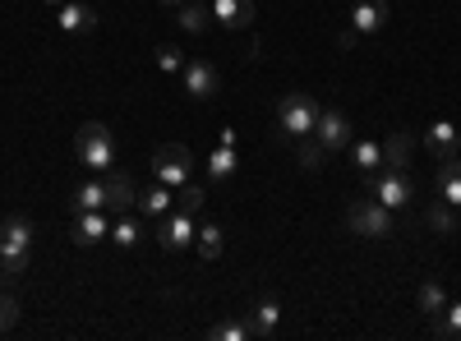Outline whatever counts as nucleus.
I'll list each match as a JSON object with an SVG mask.
<instances>
[{
  "mask_svg": "<svg viewBox=\"0 0 461 341\" xmlns=\"http://www.w3.org/2000/svg\"><path fill=\"white\" fill-rule=\"evenodd\" d=\"M434 180H438V199L452 203V208H461V157H443Z\"/></svg>",
  "mask_w": 461,
  "mask_h": 341,
  "instance_id": "2eb2a0df",
  "label": "nucleus"
},
{
  "mask_svg": "<svg viewBox=\"0 0 461 341\" xmlns=\"http://www.w3.org/2000/svg\"><path fill=\"white\" fill-rule=\"evenodd\" d=\"M383 23H388V0H356V10H351V28L360 37L378 32Z\"/></svg>",
  "mask_w": 461,
  "mask_h": 341,
  "instance_id": "ddd939ff",
  "label": "nucleus"
},
{
  "mask_svg": "<svg viewBox=\"0 0 461 341\" xmlns=\"http://www.w3.org/2000/svg\"><path fill=\"white\" fill-rule=\"evenodd\" d=\"M351 162H356L360 171H378V166H383V143H378V139H356V143H351Z\"/></svg>",
  "mask_w": 461,
  "mask_h": 341,
  "instance_id": "412c9836",
  "label": "nucleus"
},
{
  "mask_svg": "<svg viewBox=\"0 0 461 341\" xmlns=\"http://www.w3.org/2000/svg\"><path fill=\"white\" fill-rule=\"evenodd\" d=\"M19 323V305H14V295H0V332H10Z\"/></svg>",
  "mask_w": 461,
  "mask_h": 341,
  "instance_id": "473e14b6",
  "label": "nucleus"
},
{
  "mask_svg": "<svg viewBox=\"0 0 461 341\" xmlns=\"http://www.w3.org/2000/svg\"><path fill=\"white\" fill-rule=\"evenodd\" d=\"M47 5H60V0H47Z\"/></svg>",
  "mask_w": 461,
  "mask_h": 341,
  "instance_id": "c9c22d12",
  "label": "nucleus"
},
{
  "mask_svg": "<svg viewBox=\"0 0 461 341\" xmlns=\"http://www.w3.org/2000/svg\"><path fill=\"white\" fill-rule=\"evenodd\" d=\"M74 208H106V184L102 180H88V184H79V194H74Z\"/></svg>",
  "mask_w": 461,
  "mask_h": 341,
  "instance_id": "cd10ccee",
  "label": "nucleus"
},
{
  "mask_svg": "<svg viewBox=\"0 0 461 341\" xmlns=\"http://www.w3.org/2000/svg\"><path fill=\"white\" fill-rule=\"evenodd\" d=\"M356 42H360V32H356V28H346V32H337V47H341V51H351Z\"/></svg>",
  "mask_w": 461,
  "mask_h": 341,
  "instance_id": "72a5a7b5",
  "label": "nucleus"
},
{
  "mask_svg": "<svg viewBox=\"0 0 461 341\" xmlns=\"http://www.w3.org/2000/svg\"><path fill=\"white\" fill-rule=\"evenodd\" d=\"M425 221H429V231H438V236H456V226H461L456 208H452V203H443V199L425 212Z\"/></svg>",
  "mask_w": 461,
  "mask_h": 341,
  "instance_id": "4be33fe9",
  "label": "nucleus"
},
{
  "mask_svg": "<svg viewBox=\"0 0 461 341\" xmlns=\"http://www.w3.org/2000/svg\"><path fill=\"white\" fill-rule=\"evenodd\" d=\"M203 203H208V194H203V184H194V180H185V184L176 189V208H185V212H203Z\"/></svg>",
  "mask_w": 461,
  "mask_h": 341,
  "instance_id": "a878e982",
  "label": "nucleus"
},
{
  "mask_svg": "<svg viewBox=\"0 0 461 341\" xmlns=\"http://www.w3.org/2000/svg\"><path fill=\"white\" fill-rule=\"evenodd\" d=\"M208 23H212V5H199V0H194V5H180V28L185 32H208Z\"/></svg>",
  "mask_w": 461,
  "mask_h": 341,
  "instance_id": "b1692460",
  "label": "nucleus"
},
{
  "mask_svg": "<svg viewBox=\"0 0 461 341\" xmlns=\"http://www.w3.org/2000/svg\"><path fill=\"white\" fill-rule=\"evenodd\" d=\"M438 337H452V341H461V300H456V305L447 300V310L438 314Z\"/></svg>",
  "mask_w": 461,
  "mask_h": 341,
  "instance_id": "c756f323",
  "label": "nucleus"
},
{
  "mask_svg": "<svg viewBox=\"0 0 461 341\" xmlns=\"http://www.w3.org/2000/svg\"><path fill=\"white\" fill-rule=\"evenodd\" d=\"M111 236V217L102 208H84L79 217H74V245H97Z\"/></svg>",
  "mask_w": 461,
  "mask_h": 341,
  "instance_id": "9b49d317",
  "label": "nucleus"
},
{
  "mask_svg": "<svg viewBox=\"0 0 461 341\" xmlns=\"http://www.w3.org/2000/svg\"><path fill=\"white\" fill-rule=\"evenodd\" d=\"M74 153L88 171H111L115 166V134L102 121H88L79 134H74Z\"/></svg>",
  "mask_w": 461,
  "mask_h": 341,
  "instance_id": "20e7f679",
  "label": "nucleus"
},
{
  "mask_svg": "<svg viewBox=\"0 0 461 341\" xmlns=\"http://www.w3.org/2000/svg\"><path fill=\"white\" fill-rule=\"evenodd\" d=\"M102 184H106V208H111V212H130V208H139V189H134V180H130L125 171H115V166H111Z\"/></svg>",
  "mask_w": 461,
  "mask_h": 341,
  "instance_id": "9d476101",
  "label": "nucleus"
},
{
  "mask_svg": "<svg viewBox=\"0 0 461 341\" xmlns=\"http://www.w3.org/2000/svg\"><path fill=\"white\" fill-rule=\"evenodd\" d=\"M319 102L310 97V93H286L282 102H277V125H282V134H291V139H310L314 134V125H319Z\"/></svg>",
  "mask_w": 461,
  "mask_h": 341,
  "instance_id": "39448f33",
  "label": "nucleus"
},
{
  "mask_svg": "<svg viewBox=\"0 0 461 341\" xmlns=\"http://www.w3.org/2000/svg\"><path fill=\"white\" fill-rule=\"evenodd\" d=\"M406 157H411V139L406 134H393L383 143V166H402L406 171Z\"/></svg>",
  "mask_w": 461,
  "mask_h": 341,
  "instance_id": "bb28decb",
  "label": "nucleus"
},
{
  "mask_svg": "<svg viewBox=\"0 0 461 341\" xmlns=\"http://www.w3.org/2000/svg\"><path fill=\"white\" fill-rule=\"evenodd\" d=\"M194 245H199V254L203 258H221V245H226V231L217 221H203L199 231H194Z\"/></svg>",
  "mask_w": 461,
  "mask_h": 341,
  "instance_id": "5701e85b",
  "label": "nucleus"
},
{
  "mask_svg": "<svg viewBox=\"0 0 461 341\" xmlns=\"http://www.w3.org/2000/svg\"><path fill=\"white\" fill-rule=\"evenodd\" d=\"M185 93L189 97H199V102H208V97H217V88H221V74H217V65L212 60H185Z\"/></svg>",
  "mask_w": 461,
  "mask_h": 341,
  "instance_id": "1a4fd4ad",
  "label": "nucleus"
},
{
  "mask_svg": "<svg viewBox=\"0 0 461 341\" xmlns=\"http://www.w3.org/2000/svg\"><path fill=\"white\" fill-rule=\"evenodd\" d=\"M111 240L121 245V249H134V245L143 240V226H139L130 212H115V221H111Z\"/></svg>",
  "mask_w": 461,
  "mask_h": 341,
  "instance_id": "aec40b11",
  "label": "nucleus"
},
{
  "mask_svg": "<svg viewBox=\"0 0 461 341\" xmlns=\"http://www.w3.org/2000/svg\"><path fill=\"white\" fill-rule=\"evenodd\" d=\"M365 194L397 212V208L415 203V184H411V175L402 166H378V171H365Z\"/></svg>",
  "mask_w": 461,
  "mask_h": 341,
  "instance_id": "f03ea898",
  "label": "nucleus"
},
{
  "mask_svg": "<svg viewBox=\"0 0 461 341\" xmlns=\"http://www.w3.org/2000/svg\"><path fill=\"white\" fill-rule=\"evenodd\" d=\"M152 175H158L162 184H171V189H180L185 180H194V157H189V148L162 143L158 153H152Z\"/></svg>",
  "mask_w": 461,
  "mask_h": 341,
  "instance_id": "423d86ee",
  "label": "nucleus"
},
{
  "mask_svg": "<svg viewBox=\"0 0 461 341\" xmlns=\"http://www.w3.org/2000/svg\"><path fill=\"white\" fill-rule=\"evenodd\" d=\"M425 148H429V157H434V162H443V157H456V148H461V134H456V125H452V121H434V125L425 130Z\"/></svg>",
  "mask_w": 461,
  "mask_h": 341,
  "instance_id": "f8f14e48",
  "label": "nucleus"
},
{
  "mask_svg": "<svg viewBox=\"0 0 461 341\" xmlns=\"http://www.w3.org/2000/svg\"><path fill=\"white\" fill-rule=\"evenodd\" d=\"M158 69H162V74H180V69H185V56H180L176 42H162V47H158Z\"/></svg>",
  "mask_w": 461,
  "mask_h": 341,
  "instance_id": "2f4dec72",
  "label": "nucleus"
},
{
  "mask_svg": "<svg viewBox=\"0 0 461 341\" xmlns=\"http://www.w3.org/2000/svg\"><path fill=\"white\" fill-rule=\"evenodd\" d=\"M208 175H212V180H230V175H236V148L217 143L212 157H208Z\"/></svg>",
  "mask_w": 461,
  "mask_h": 341,
  "instance_id": "393cba45",
  "label": "nucleus"
},
{
  "mask_svg": "<svg viewBox=\"0 0 461 341\" xmlns=\"http://www.w3.org/2000/svg\"><path fill=\"white\" fill-rule=\"evenodd\" d=\"M162 5H185V0H162Z\"/></svg>",
  "mask_w": 461,
  "mask_h": 341,
  "instance_id": "f704fd0d",
  "label": "nucleus"
},
{
  "mask_svg": "<svg viewBox=\"0 0 461 341\" xmlns=\"http://www.w3.org/2000/svg\"><path fill=\"white\" fill-rule=\"evenodd\" d=\"M171 208H176V189H171V184H162V180L152 184L148 194H139V212H143V217H152V221L167 217Z\"/></svg>",
  "mask_w": 461,
  "mask_h": 341,
  "instance_id": "f3484780",
  "label": "nucleus"
},
{
  "mask_svg": "<svg viewBox=\"0 0 461 341\" xmlns=\"http://www.w3.org/2000/svg\"><path fill=\"white\" fill-rule=\"evenodd\" d=\"M415 310H420V314H429V319H438V314L447 310V291H443L438 282H420V291H415Z\"/></svg>",
  "mask_w": 461,
  "mask_h": 341,
  "instance_id": "6ab92c4d",
  "label": "nucleus"
},
{
  "mask_svg": "<svg viewBox=\"0 0 461 341\" xmlns=\"http://www.w3.org/2000/svg\"><path fill=\"white\" fill-rule=\"evenodd\" d=\"M346 226H351L356 236H365V240H388V236H397V217H393V208H383V203L369 199V194L346 208Z\"/></svg>",
  "mask_w": 461,
  "mask_h": 341,
  "instance_id": "7ed1b4c3",
  "label": "nucleus"
},
{
  "mask_svg": "<svg viewBox=\"0 0 461 341\" xmlns=\"http://www.w3.org/2000/svg\"><path fill=\"white\" fill-rule=\"evenodd\" d=\"M194 212H185V208H171L167 217H158V245L167 249V254H180V249H189L194 245Z\"/></svg>",
  "mask_w": 461,
  "mask_h": 341,
  "instance_id": "0eeeda50",
  "label": "nucleus"
},
{
  "mask_svg": "<svg viewBox=\"0 0 461 341\" xmlns=\"http://www.w3.org/2000/svg\"><path fill=\"white\" fill-rule=\"evenodd\" d=\"M28 258H32V221L14 212L0 221V277L14 282L19 273H28Z\"/></svg>",
  "mask_w": 461,
  "mask_h": 341,
  "instance_id": "f257e3e1",
  "label": "nucleus"
},
{
  "mask_svg": "<svg viewBox=\"0 0 461 341\" xmlns=\"http://www.w3.org/2000/svg\"><path fill=\"white\" fill-rule=\"evenodd\" d=\"M314 139L323 143V153H341V148H351V116L346 111H319V125H314Z\"/></svg>",
  "mask_w": 461,
  "mask_h": 341,
  "instance_id": "6e6552de",
  "label": "nucleus"
},
{
  "mask_svg": "<svg viewBox=\"0 0 461 341\" xmlns=\"http://www.w3.org/2000/svg\"><path fill=\"white\" fill-rule=\"evenodd\" d=\"M212 23H221V28H249L254 23V0H212Z\"/></svg>",
  "mask_w": 461,
  "mask_h": 341,
  "instance_id": "4468645a",
  "label": "nucleus"
},
{
  "mask_svg": "<svg viewBox=\"0 0 461 341\" xmlns=\"http://www.w3.org/2000/svg\"><path fill=\"white\" fill-rule=\"evenodd\" d=\"M277 323H282V305H277V300H258L254 319H249L254 337H277Z\"/></svg>",
  "mask_w": 461,
  "mask_h": 341,
  "instance_id": "a211bd4d",
  "label": "nucleus"
},
{
  "mask_svg": "<svg viewBox=\"0 0 461 341\" xmlns=\"http://www.w3.org/2000/svg\"><path fill=\"white\" fill-rule=\"evenodd\" d=\"M212 337H217V341H249V337H254V328H249V323H240V319H226V323H217V328H212Z\"/></svg>",
  "mask_w": 461,
  "mask_h": 341,
  "instance_id": "7c9ffc66",
  "label": "nucleus"
},
{
  "mask_svg": "<svg viewBox=\"0 0 461 341\" xmlns=\"http://www.w3.org/2000/svg\"><path fill=\"white\" fill-rule=\"evenodd\" d=\"M56 19H60V28L65 32H93L97 28V10H88V5H79V0H60V10H56Z\"/></svg>",
  "mask_w": 461,
  "mask_h": 341,
  "instance_id": "dca6fc26",
  "label": "nucleus"
},
{
  "mask_svg": "<svg viewBox=\"0 0 461 341\" xmlns=\"http://www.w3.org/2000/svg\"><path fill=\"white\" fill-rule=\"evenodd\" d=\"M295 157H300V166H304V171H319L328 153H323V143L310 134V139H300V153H295Z\"/></svg>",
  "mask_w": 461,
  "mask_h": 341,
  "instance_id": "c85d7f7f",
  "label": "nucleus"
}]
</instances>
